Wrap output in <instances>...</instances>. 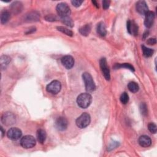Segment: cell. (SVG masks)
<instances>
[{"mask_svg": "<svg viewBox=\"0 0 157 157\" xmlns=\"http://www.w3.org/2000/svg\"><path fill=\"white\" fill-rule=\"evenodd\" d=\"M92 101V97L89 93H82L78 96L77 98V103L78 106L82 108L86 109L90 106Z\"/></svg>", "mask_w": 157, "mask_h": 157, "instance_id": "1", "label": "cell"}, {"mask_svg": "<svg viewBox=\"0 0 157 157\" xmlns=\"http://www.w3.org/2000/svg\"><path fill=\"white\" fill-rule=\"evenodd\" d=\"M82 78L85 83L86 90L88 92H93L96 88V85L92 76L88 72H84L82 74Z\"/></svg>", "mask_w": 157, "mask_h": 157, "instance_id": "2", "label": "cell"}, {"mask_svg": "<svg viewBox=\"0 0 157 157\" xmlns=\"http://www.w3.org/2000/svg\"><path fill=\"white\" fill-rule=\"evenodd\" d=\"M91 122V118L88 113H84L76 120V125L80 128H85L88 126Z\"/></svg>", "mask_w": 157, "mask_h": 157, "instance_id": "3", "label": "cell"}, {"mask_svg": "<svg viewBox=\"0 0 157 157\" xmlns=\"http://www.w3.org/2000/svg\"><path fill=\"white\" fill-rule=\"evenodd\" d=\"M56 10L57 14L59 15V16L61 17V18L70 16V15L71 14L70 7L68 4L65 3H59L57 6Z\"/></svg>", "mask_w": 157, "mask_h": 157, "instance_id": "4", "label": "cell"}, {"mask_svg": "<svg viewBox=\"0 0 157 157\" xmlns=\"http://www.w3.org/2000/svg\"><path fill=\"white\" fill-rule=\"evenodd\" d=\"M36 139L30 135H27L22 138L20 140V145L25 148H31L35 146Z\"/></svg>", "mask_w": 157, "mask_h": 157, "instance_id": "5", "label": "cell"}, {"mask_svg": "<svg viewBox=\"0 0 157 157\" xmlns=\"http://www.w3.org/2000/svg\"><path fill=\"white\" fill-rule=\"evenodd\" d=\"M61 88L62 85L60 82L58 80H54L47 85L46 87V90L47 92L52 95H57L60 92Z\"/></svg>", "mask_w": 157, "mask_h": 157, "instance_id": "6", "label": "cell"}, {"mask_svg": "<svg viewBox=\"0 0 157 157\" xmlns=\"http://www.w3.org/2000/svg\"><path fill=\"white\" fill-rule=\"evenodd\" d=\"M100 66L101 70L103 73V75L104 76V78H105L107 80H109L110 79V70L109 68V66L108 65L106 59L105 58H102L100 60Z\"/></svg>", "mask_w": 157, "mask_h": 157, "instance_id": "7", "label": "cell"}, {"mask_svg": "<svg viewBox=\"0 0 157 157\" xmlns=\"http://www.w3.org/2000/svg\"><path fill=\"white\" fill-rule=\"evenodd\" d=\"M22 135V131L17 128H12L7 131V136L12 141L19 140Z\"/></svg>", "mask_w": 157, "mask_h": 157, "instance_id": "8", "label": "cell"}, {"mask_svg": "<svg viewBox=\"0 0 157 157\" xmlns=\"http://www.w3.org/2000/svg\"><path fill=\"white\" fill-rule=\"evenodd\" d=\"M1 121L4 125L9 126L16 122V117L11 113H6L2 116Z\"/></svg>", "mask_w": 157, "mask_h": 157, "instance_id": "9", "label": "cell"}, {"mask_svg": "<svg viewBox=\"0 0 157 157\" xmlns=\"http://www.w3.org/2000/svg\"><path fill=\"white\" fill-rule=\"evenodd\" d=\"M68 120L63 117H58L55 122L56 128L60 131H64L68 128Z\"/></svg>", "mask_w": 157, "mask_h": 157, "instance_id": "10", "label": "cell"}, {"mask_svg": "<svg viewBox=\"0 0 157 157\" xmlns=\"http://www.w3.org/2000/svg\"><path fill=\"white\" fill-rule=\"evenodd\" d=\"M62 63L66 69L70 70L74 66V60L72 56L66 55L62 58Z\"/></svg>", "mask_w": 157, "mask_h": 157, "instance_id": "11", "label": "cell"}, {"mask_svg": "<svg viewBox=\"0 0 157 157\" xmlns=\"http://www.w3.org/2000/svg\"><path fill=\"white\" fill-rule=\"evenodd\" d=\"M145 16H146L145 21H144L145 26L148 28L152 27L155 20V13L152 11H148Z\"/></svg>", "mask_w": 157, "mask_h": 157, "instance_id": "12", "label": "cell"}, {"mask_svg": "<svg viewBox=\"0 0 157 157\" xmlns=\"http://www.w3.org/2000/svg\"><path fill=\"white\" fill-rule=\"evenodd\" d=\"M136 10L141 15H146L148 11V7L144 1H139L136 3Z\"/></svg>", "mask_w": 157, "mask_h": 157, "instance_id": "13", "label": "cell"}, {"mask_svg": "<svg viewBox=\"0 0 157 157\" xmlns=\"http://www.w3.org/2000/svg\"><path fill=\"white\" fill-rule=\"evenodd\" d=\"M127 29L131 34L137 36L138 34V27L134 22L130 20L127 22Z\"/></svg>", "mask_w": 157, "mask_h": 157, "instance_id": "14", "label": "cell"}, {"mask_svg": "<svg viewBox=\"0 0 157 157\" xmlns=\"http://www.w3.org/2000/svg\"><path fill=\"white\" fill-rule=\"evenodd\" d=\"M139 144L143 147H148L151 145L152 141L150 137L146 135H143L139 138Z\"/></svg>", "mask_w": 157, "mask_h": 157, "instance_id": "15", "label": "cell"}, {"mask_svg": "<svg viewBox=\"0 0 157 157\" xmlns=\"http://www.w3.org/2000/svg\"><path fill=\"white\" fill-rule=\"evenodd\" d=\"M36 136H37V139H38L39 143L41 144H43L46 139L47 134H46V131H45V130H44L42 129H40L38 131H37Z\"/></svg>", "mask_w": 157, "mask_h": 157, "instance_id": "16", "label": "cell"}, {"mask_svg": "<svg viewBox=\"0 0 157 157\" xmlns=\"http://www.w3.org/2000/svg\"><path fill=\"white\" fill-rule=\"evenodd\" d=\"M97 33L102 37H104L106 35V28L105 25H104V24L103 23V22H100V23H99L98 25H97Z\"/></svg>", "mask_w": 157, "mask_h": 157, "instance_id": "17", "label": "cell"}, {"mask_svg": "<svg viewBox=\"0 0 157 157\" xmlns=\"http://www.w3.org/2000/svg\"><path fill=\"white\" fill-rule=\"evenodd\" d=\"M11 11L13 13L17 14L19 13L22 11V9H23V6H22V4L20 2H15L11 5Z\"/></svg>", "mask_w": 157, "mask_h": 157, "instance_id": "18", "label": "cell"}, {"mask_svg": "<svg viewBox=\"0 0 157 157\" xmlns=\"http://www.w3.org/2000/svg\"><path fill=\"white\" fill-rule=\"evenodd\" d=\"M91 29H92L91 25L90 24H86L85 25L79 29V32L82 35L87 36L88 35H89L90 33Z\"/></svg>", "mask_w": 157, "mask_h": 157, "instance_id": "19", "label": "cell"}, {"mask_svg": "<svg viewBox=\"0 0 157 157\" xmlns=\"http://www.w3.org/2000/svg\"><path fill=\"white\" fill-rule=\"evenodd\" d=\"M1 68L2 70L5 69L6 66L9 65V63L11 62V58H9L8 56L3 55L1 57Z\"/></svg>", "mask_w": 157, "mask_h": 157, "instance_id": "20", "label": "cell"}, {"mask_svg": "<svg viewBox=\"0 0 157 157\" xmlns=\"http://www.w3.org/2000/svg\"><path fill=\"white\" fill-rule=\"evenodd\" d=\"M10 19V13L7 11H3L1 14V23L2 24H6Z\"/></svg>", "mask_w": 157, "mask_h": 157, "instance_id": "21", "label": "cell"}, {"mask_svg": "<svg viewBox=\"0 0 157 157\" xmlns=\"http://www.w3.org/2000/svg\"><path fill=\"white\" fill-rule=\"evenodd\" d=\"M61 20H62L63 24H64L65 25H66V26H68L69 27L72 28L74 25L73 20H72V19L70 16L62 17L61 18Z\"/></svg>", "mask_w": 157, "mask_h": 157, "instance_id": "22", "label": "cell"}, {"mask_svg": "<svg viewBox=\"0 0 157 157\" xmlns=\"http://www.w3.org/2000/svg\"><path fill=\"white\" fill-rule=\"evenodd\" d=\"M128 87L129 90L132 93L138 92L139 89L138 84L136 83V82H130L128 85Z\"/></svg>", "mask_w": 157, "mask_h": 157, "instance_id": "23", "label": "cell"}, {"mask_svg": "<svg viewBox=\"0 0 157 157\" xmlns=\"http://www.w3.org/2000/svg\"><path fill=\"white\" fill-rule=\"evenodd\" d=\"M115 69H119V68H126L131 70V71H134V67L129 63H123V64H116L114 66Z\"/></svg>", "mask_w": 157, "mask_h": 157, "instance_id": "24", "label": "cell"}, {"mask_svg": "<svg viewBox=\"0 0 157 157\" xmlns=\"http://www.w3.org/2000/svg\"><path fill=\"white\" fill-rule=\"evenodd\" d=\"M142 49H143V55L145 57L148 58L151 57L153 55V50L150 48H148L144 46H142Z\"/></svg>", "mask_w": 157, "mask_h": 157, "instance_id": "25", "label": "cell"}, {"mask_svg": "<svg viewBox=\"0 0 157 157\" xmlns=\"http://www.w3.org/2000/svg\"><path fill=\"white\" fill-rule=\"evenodd\" d=\"M27 20L28 21H38L39 20V15L38 14H36V12H32L29 13V15L27 16Z\"/></svg>", "mask_w": 157, "mask_h": 157, "instance_id": "26", "label": "cell"}, {"mask_svg": "<svg viewBox=\"0 0 157 157\" xmlns=\"http://www.w3.org/2000/svg\"><path fill=\"white\" fill-rule=\"evenodd\" d=\"M57 29L58 31L61 32L62 33L65 34L67 36H73V33L69 29L66 28L65 27H57Z\"/></svg>", "mask_w": 157, "mask_h": 157, "instance_id": "27", "label": "cell"}, {"mask_svg": "<svg viewBox=\"0 0 157 157\" xmlns=\"http://www.w3.org/2000/svg\"><path fill=\"white\" fill-rule=\"evenodd\" d=\"M120 100L121 103L123 104H126L128 103V102L129 101V96H128V93H126V92H123L121 95L120 98Z\"/></svg>", "mask_w": 157, "mask_h": 157, "instance_id": "28", "label": "cell"}, {"mask_svg": "<svg viewBox=\"0 0 157 157\" xmlns=\"http://www.w3.org/2000/svg\"><path fill=\"white\" fill-rule=\"evenodd\" d=\"M148 128L152 133L155 134L157 131V127L156 125L154 123H151L148 125Z\"/></svg>", "mask_w": 157, "mask_h": 157, "instance_id": "29", "label": "cell"}, {"mask_svg": "<svg viewBox=\"0 0 157 157\" xmlns=\"http://www.w3.org/2000/svg\"><path fill=\"white\" fill-rule=\"evenodd\" d=\"M140 109H141L142 114L144 115H146L147 114V106H146V104H144V103L141 104Z\"/></svg>", "mask_w": 157, "mask_h": 157, "instance_id": "30", "label": "cell"}, {"mask_svg": "<svg viewBox=\"0 0 157 157\" xmlns=\"http://www.w3.org/2000/svg\"><path fill=\"white\" fill-rule=\"evenodd\" d=\"M83 2H84L83 1H80V0H73V1H71V3L74 6L78 7L82 4V3Z\"/></svg>", "mask_w": 157, "mask_h": 157, "instance_id": "31", "label": "cell"}, {"mask_svg": "<svg viewBox=\"0 0 157 157\" xmlns=\"http://www.w3.org/2000/svg\"><path fill=\"white\" fill-rule=\"evenodd\" d=\"M110 1H108V0H104V1H103V7L104 9H107L109 8V7L110 6Z\"/></svg>", "mask_w": 157, "mask_h": 157, "instance_id": "32", "label": "cell"}, {"mask_svg": "<svg viewBox=\"0 0 157 157\" xmlns=\"http://www.w3.org/2000/svg\"><path fill=\"white\" fill-rule=\"evenodd\" d=\"M46 19L47 21L53 22V21H55L57 20V18L55 16H54V15H48V16L46 17Z\"/></svg>", "mask_w": 157, "mask_h": 157, "instance_id": "33", "label": "cell"}, {"mask_svg": "<svg viewBox=\"0 0 157 157\" xmlns=\"http://www.w3.org/2000/svg\"><path fill=\"white\" fill-rule=\"evenodd\" d=\"M147 44H148L149 45H154L156 44V39L155 38H151L149 39L148 41H147Z\"/></svg>", "mask_w": 157, "mask_h": 157, "instance_id": "34", "label": "cell"}, {"mask_svg": "<svg viewBox=\"0 0 157 157\" xmlns=\"http://www.w3.org/2000/svg\"><path fill=\"white\" fill-rule=\"evenodd\" d=\"M1 138H3V136L4 135V132L5 131H4L3 127H1Z\"/></svg>", "mask_w": 157, "mask_h": 157, "instance_id": "35", "label": "cell"}, {"mask_svg": "<svg viewBox=\"0 0 157 157\" xmlns=\"http://www.w3.org/2000/svg\"><path fill=\"white\" fill-rule=\"evenodd\" d=\"M92 3H93V4H95V6H96L97 7H98V3H96L95 1H92Z\"/></svg>", "mask_w": 157, "mask_h": 157, "instance_id": "36", "label": "cell"}]
</instances>
